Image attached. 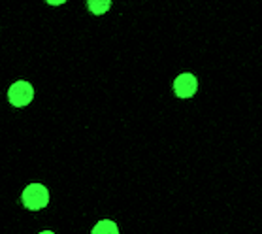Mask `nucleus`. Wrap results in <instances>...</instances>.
Segmentation results:
<instances>
[{"label": "nucleus", "instance_id": "obj_2", "mask_svg": "<svg viewBox=\"0 0 262 234\" xmlns=\"http://www.w3.org/2000/svg\"><path fill=\"white\" fill-rule=\"evenodd\" d=\"M32 98H34V87L25 79H19V81L12 83V87L8 89V100L15 108L29 106L32 102Z\"/></svg>", "mask_w": 262, "mask_h": 234}, {"label": "nucleus", "instance_id": "obj_5", "mask_svg": "<svg viewBox=\"0 0 262 234\" xmlns=\"http://www.w3.org/2000/svg\"><path fill=\"white\" fill-rule=\"evenodd\" d=\"M87 8L93 15H104L112 8V0H87Z\"/></svg>", "mask_w": 262, "mask_h": 234}, {"label": "nucleus", "instance_id": "obj_6", "mask_svg": "<svg viewBox=\"0 0 262 234\" xmlns=\"http://www.w3.org/2000/svg\"><path fill=\"white\" fill-rule=\"evenodd\" d=\"M49 6H60V4H64L66 0H46Z\"/></svg>", "mask_w": 262, "mask_h": 234}, {"label": "nucleus", "instance_id": "obj_3", "mask_svg": "<svg viewBox=\"0 0 262 234\" xmlns=\"http://www.w3.org/2000/svg\"><path fill=\"white\" fill-rule=\"evenodd\" d=\"M173 93L181 100H189L196 95L198 91V78L192 72H181L178 78L173 79Z\"/></svg>", "mask_w": 262, "mask_h": 234}, {"label": "nucleus", "instance_id": "obj_1", "mask_svg": "<svg viewBox=\"0 0 262 234\" xmlns=\"http://www.w3.org/2000/svg\"><path fill=\"white\" fill-rule=\"evenodd\" d=\"M21 202L27 210L38 211L49 204V191L48 187L42 183H30L25 187L23 195H21Z\"/></svg>", "mask_w": 262, "mask_h": 234}, {"label": "nucleus", "instance_id": "obj_4", "mask_svg": "<svg viewBox=\"0 0 262 234\" xmlns=\"http://www.w3.org/2000/svg\"><path fill=\"white\" fill-rule=\"evenodd\" d=\"M91 234H119V227L112 219H102L93 227Z\"/></svg>", "mask_w": 262, "mask_h": 234}, {"label": "nucleus", "instance_id": "obj_7", "mask_svg": "<svg viewBox=\"0 0 262 234\" xmlns=\"http://www.w3.org/2000/svg\"><path fill=\"white\" fill-rule=\"evenodd\" d=\"M40 234H55V232H53V230H42Z\"/></svg>", "mask_w": 262, "mask_h": 234}]
</instances>
